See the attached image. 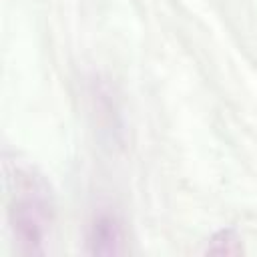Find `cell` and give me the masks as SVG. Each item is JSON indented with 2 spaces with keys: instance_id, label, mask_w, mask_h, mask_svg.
Instances as JSON below:
<instances>
[{
  "instance_id": "6da1fadb",
  "label": "cell",
  "mask_w": 257,
  "mask_h": 257,
  "mask_svg": "<svg viewBox=\"0 0 257 257\" xmlns=\"http://www.w3.org/2000/svg\"><path fill=\"white\" fill-rule=\"evenodd\" d=\"M90 241L94 245V253H100V255L116 253L118 251L116 243L120 241V231H118V225L114 223V219H110V217L96 219V223L92 227Z\"/></svg>"
},
{
  "instance_id": "7a4b0ae2",
  "label": "cell",
  "mask_w": 257,
  "mask_h": 257,
  "mask_svg": "<svg viewBox=\"0 0 257 257\" xmlns=\"http://www.w3.org/2000/svg\"><path fill=\"white\" fill-rule=\"evenodd\" d=\"M233 241H237V239L233 237L231 231H221V233L213 239V245H221V249H217L215 255H231V253H239V249L229 247V243H233Z\"/></svg>"
},
{
  "instance_id": "3957f363",
  "label": "cell",
  "mask_w": 257,
  "mask_h": 257,
  "mask_svg": "<svg viewBox=\"0 0 257 257\" xmlns=\"http://www.w3.org/2000/svg\"><path fill=\"white\" fill-rule=\"evenodd\" d=\"M22 207H24V209H20V207H18V211L36 209V207H38V201H34V199H32V201H30V199H26V201L22 203ZM36 217H38V213H32V219H30V217H26V221H24V223H26V227H34V225H36Z\"/></svg>"
}]
</instances>
